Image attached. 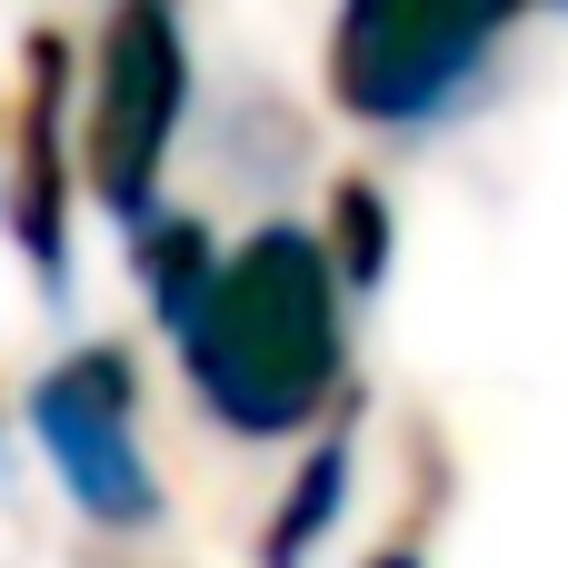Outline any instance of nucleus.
I'll return each mask as SVG.
<instances>
[{
  "label": "nucleus",
  "instance_id": "obj_7",
  "mask_svg": "<svg viewBox=\"0 0 568 568\" xmlns=\"http://www.w3.org/2000/svg\"><path fill=\"white\" fill-rule=\"evenodd\" d=\"M320 240H329V260H339L359 290H369L379 260H389V240H379V200H369V190H339V230H320Z\"/></svg>",
  "mask_w": 568,
  "mask_h": 568
},
{
  "label": "nucleus",
  "instance_id": "obj_4",
  "mask_svg": "<svg viewBox=\"0 0 568 568\" xmlns=\"http://www.w3.org/2000/svg\"><path fill=\"white\" fill-rule=\"evenodd\" d=\"M30 419H40V449H50L60 489H70L100 529H150V519H160V489H150L140 439H130V359H120L110 339L80 349V359H60V369L40 379Z\"/></svg>",
  "mask_w": 568,
  "mask_h": 568
},
{
  "label": "nucleus",
  "instance_id": "obj_1",
  "mask_svg": "<svg viewBox=\"0 0 568 568\" xmlns=\"http://www.w3.org/2000/svg\"><path fill=\"white\" fill-rule=\"evenodd\" d=\"M190 389L240 439H290L339 389V260L320 230H260L240 260L210 270L200 310L180 320Z\"/></svg>",
  "mask_w": 568,
  "mask_h": 568
},
{
  "label": "nucleus",
  "instance_id": "obj_8",
  "mask_svg": "<svg viewBox=\"0 0 568 568\" xmlns=\"http://www.w3.org/2000/svg\"><path fill=\"white\" fill-rule=\"evenodd\" d=\"M369 568H419V559H409V549H389V559H369Z\"/></svg>",
  "mask_w": 568,
  "mask_h": 568
},
{
  "label": "nucleus",
  "instance_id": "obj_3",
  "mask_svg": "<svg viewBox=\"0 0 568 568\" xmlns=\"http://www.w3.org/2000/svg\"><path fill=\"white\" fill-rule=\"evenodd\" d=\"M170 130H180V20L170 0H120L90 80V190L120 220H150Z\"/></svg>",
  "mask_w": 568,
  "mask_h": 568
},
{
  "label": "nucleus",
  "instance_id": "obj_5",
  "mask_svg": "<svg viewBox=\"0 0 568 568\" xmlns=\"http://www.w3.org/2000/svg\"><path fill=\"white\" fill-rule=\"evenodd\" d=\"M210 270H220V250L190 230V220H160V230H140V290H150V310L180 329L190 310H200V290H210Z\"/></svg>",
  "mask_w": 568,
  "mask_h": 568
},
{
  "label": "nucleus",
  "instance_id": "obj_2",
  "mask_svg": "<svg viewBox=\"0 0 568 568\" xmlns=\"http://www.w3.org/2000/svg\"><path fill=\"white\" fill-rule=\"evenodd\" d=\"M529 0H349L339 20V100L359 120H439L479 60L499 50V30L519 20Z\"/></svg>",
  "mask_w": 568,
  "mask_h": 568
},
{
  "label": "nucleus",
  "instance_id": "obj_6",
  "mask_svg": "<svg viewBox=\"0 0 568 568\" xmlns=\"http://www.w3.org/2000/svg\"><path fill=\"white\" fill-rule=\"evenodd\" d=\"M339 489H349V439H329V449L300 469V489H290V509H280V529H270V568H300L320 539H329Z\"/></svg>",
  "mask_w": 568,
  "mask_h": 568
}]
</instances>
